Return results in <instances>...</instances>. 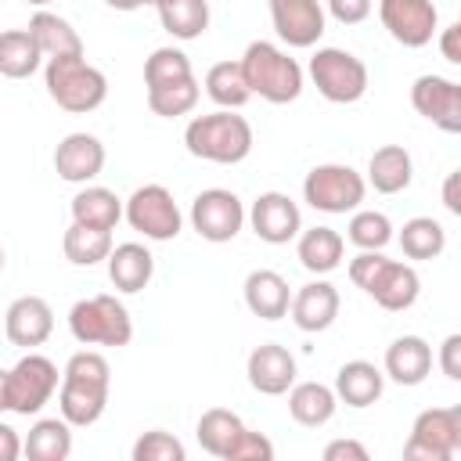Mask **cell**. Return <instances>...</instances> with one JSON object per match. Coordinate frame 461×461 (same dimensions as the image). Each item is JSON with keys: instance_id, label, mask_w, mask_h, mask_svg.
I'll use <instances>...</instances> for the list:
<instances>
[{"instance_id": "cell-1", "label": "cell", "mask_w": 461, "mask_h": 461, "mask_svg": "<svg viewBox=\"0 0 461 461\" xmlns=\"http://www.w3.org/2000/svg\"><path fill=\"white\" fill-rule=\"evenodd\" d=\"M108 360L101 353H76L65 364V378H61V418L68 425H94L104 411L108 400Z\"/></svg>"}, {"instance_id": "cell-2", "label": "cell", "mask_w": 461, "mask_h": 461, "mask_svg": "<svg viewBox=\"0 0 461 461\" xmlns=\"http://www.w3.org/2000/svg\"><path fill=\"white\" fill-rule=\"evenodd\" d=\"M184 144L194 158L234 166L252 151V126L241 115H234L230 108H223V112L191 119L184 130Z\"/></svg>"}, {"instance_id": "cell-3", "label": "cell", "mask_w": 461, "mask_h": 461, "mask_svg": "<svg viewBox=\"0 0 461 461\" xmlns=\"http://www.w3.org/2000/svg\"><path fill=\"white\" fill-rule=\"evenodd\" d=\"M241 72H245L249 90L270 104H288L303 90V68L295 65V58H288L285 50H277L267 40L249 43V50L241 58Z\"/></svg>"}, {"instance_id": "cell-4", "label": "cell", "mask_w": 461, "mask_h": 461, "mask_svg": "<svg viewBox=\"0 0 461 461\" xmlns=\"http://www.w3.org/2000/svg\"><path fill=\"white\" fill-rule=\"evenodd\" d=\"M47 94L58 101V108L79 115V112H94L104 101L108 83L94 65L83 61V54L47 58Z\"/></svg>"}, {"instance_id": "cell-5", "label": "cell", "mask_w": 461, "mask_h": 461, "mask_svg": "<svg viewBox=\"0 0 461 461\" xmlns=\"http://www.w3.org/2000/svg\"><path fill=\"white\" fill-rule=\"evenodd\" d=\"M68 328L83 346H126L133 335L130 313L115 295L79 299L68 313Z\"/></svg>"}, {"instance_id": "cell-6", "label": "cell", "mask_w": 461, "mask_h": 461, "mask_svg": "<svg viewBox=\"0 0 461 461\" xmlns=\"http://www.w3.org/2000/svg\"><path fill=\"white\" fill-rule=\"evenodd\" d=\"M461 450V407H432L414 418L403 447L407 461H454Z\"/></svg>"}, {"instance_id": "cell-7", "label": "cell", "mask_w": 461, "mask_h": 461, "mask_svg": "<svg viewBox=\"0 0 461 461\" xmlns=\"http://www.w3.org/2000/svg\"><path fill=\"white\" fill-rule=\"evenodd\" d=\"M310 76H313L317 90L335 104H353L367 90L364 61L357 54H349V50H339V47H321L310 58Z\"/></svg>"}, {"instance_id": "cell-8", "label": "cell", "mask_w": 461, "mask_h": 461, "mask_svg": "<svg viewBox=\"0 0 461 461\" xmlns=\"http://www.w3.org/2000/svg\"><path fill=\"white\" fill-rule=\"evenodd\" d=\"M303 194L321 212H349L364 202V180L349 166H313L303 180Z\"/></svg>"}, {"instance_id": "cell-9", "label": "cell", "mask_w": 461, "mask_h": 461, "mask_svg": "<svg viewBox=\"0 0 461 461\" xmlns=\"http://www.w3.org/2000/svg\"><path fill=\"white\" fill-rule=\"evenodd\" d=\"M126 220L133 230H140L151 241H169L180 234V209L162 184L137 187L126 202Z\"/></svg>"}, {"instance_id": "cell-10", "label": "cell", "mask_w": 461, "mask_h": 461, "mask_svg": "<svg viewBox=\"0 0 461 461\" xmlns=\"http://www.w3.org/2000/svg\"><path fill=\"white\" fill-rule=\"evenodd\" d=\"M54 389H58V367L40 353L22 357L7 371V403L14 414H25V418L36 414L50 400Z\"/></svg>"}, {"instance_id": "cell-11", "label": "cell", "mask_w": 461, "mask_h": 461, "mask_svg": "<svg viewBox=\"0 0 461 461\" xmlns=\"http://www.w3.org/2000/svg\"><path fill=\"white\" fill-rule=\"evenodd\" d=\"M191 223H194V230L205 241H230L241 230V223H245V209H241V202H238L234 191L209 187V191H202L194 198Z\"/></svg>"}, {"instance_id": "cell-12", "label": "cell", "mask_w": 461, "mask_h": 461, "mask_svg": "<svg viewBox=\"0 0 461 461\" xmlns=\"http://www.w3.org/2000/svg\"><path fill=\"white\" fill-rule=\"evenodd\" d=\"M411 104L447 133H461V86L443 76H418L411 86Z\"/></svg>"}, {"instance_id": "cell-13", "label": "cell", "mask_w": 461, "mask_h": 461, "mask_svg": "<svg viewBox=\"0 0 461 461\" xmlns=\"http://www.w3.org/2000/svg\"><path fill=\"white\" fill-rule=\"evenodd\" d=\"M382 25L403 47H425L436 32V7L432 0H382L378 4Z\"/></svg>"}, {"instance_id": "cell-14", "label": "cell", "mask_w": 461, "mask_h": 461, "mask_svg": "<svg viewBox=\"0 0 461 461\" xmlns=\"http://www.w3.org/2000/svg\"><path fill=\"white\" fill-rule=\"evenodd\" d=\"M270 18L288 47H313L324 32V11L317 0H270Z\"/></svg>"}, {"instance_id": "cell-15", "label": "cell", "mask_w": 461, "mask_h": 461, "mask_svg": "<svg viewBox=\"0 0 461 461\" xmlns=\"http://www.w3.org/2000/svg\"><path fill=\"white\" fill-rule=\"evenodd\" d=\"M4 331H7V339L14 346H25V349L43 346L50 339V331H54V313L40 295H22V299H14L7 306Z\"/></svg>"}, {"instance_id": "cell-16", "label": "cell", "mask_w": 461, "mask_h": 461, "mask_svg": "<svg viewBox=\"0 0 461 461\" xmlns=\"http://www.w3.org/2000/svg\"><path fill=\"white\" fill-rule=\"evenodd\" d=\"M299 205L281 191H267L252 202V230L270 245L292 241L299 234Z\"/></svg>"}, {"instance_id": "cell-17", "label": "cell", "mask_w": 461, "mask_h": 461, "mask_svg": "<svg viewBox=\"0 0 461 461\" xmlns=\"http://www.w3.org/2000/svg\"><path fill=\"white\" fill-rule=\"evenodd\" d=\"M249 382L256 393L263 396H281L288 393V385L295 382V357L277 346V342H267V346H256L249 353Z\"/></svg>"}, {"instance_id": "cell-18", "label": "cell", "mask_w": 461, "mask_h": 461, "mask_svg": "<svg viewBox=\"0 0 461 461\" xmlns=\"http://www.w3.org/2000/svg\"><path fill=\"white\" fill-rule=\"evenodd\" d=\"M104 166V148L97 137L90 133H68L58 148H54V169L61 180L68 184H86L101 173Z\"/></svg>"}, {"instance_id": "cell-19", "label": "cell", "mask_w": 461, "mask_h": 461, "mask_svg": "<svg viewBox=\"0 0 461 461\" xmlns=\"http://www.w3.org/2000/svg\"><path fill=\"white\" fill-rule=\"evenodd\" d=\"M364 292H367L382 310H407V306L418 299V274H414V267H407V263L385 259Z\"/></svg>"}, {"instance_id": "cell-20", "label": "cell", "mask_w": 461, "mask_h": 461, "mask_svg": "<svg viewBox=\"0 0 461 461\" xmlns=\"http://www.w3.org/2000/svg\"><path fill=\"white\" fill-rule=\"evenodd\" d=\"M339 317V292L328 281H310L292 299V321L303 331H324Z\"/></svg>"}, {"instance_id": "cell-21", "label": "cell", "mask_w": 461, "mask_h": 461, "mask_svg": "<svg viewBox=\"0 0 461 461\" xmlns=\"http://www.w3.org/2000/svg\"><path fill=\"white\" fill-rule=\"evenodd\" d=\"M385 371L400 385H418L432 371V349L418 335H403L385 349Z\"/></svg>"}, {"instance_id": "cell-22", "label": "cell", "mask_w": 461, "mask_h": 461, "mask_svg": "<svg viewBox=\"0 0 461 461\" xmlns=\"http://www.w3.org/2000/svg\"><path fill=\"white\" fill-rule=\"evenodd\" d=\"M288 303H292V295H288V281L281 274H274V270H252L245 277V306L256 317L277 321V317L288 313Z\"/></svg>"}, {"instance_id": "cell-23", "label": "cell", "mask_w": 461, "mask_h": 461, "mask_svg": "<svg viewBox=\"0 0 461 461\" xmlns=\"http://www.w3.org/2000/svg\"><path fill=\"white\" fill-rule=\"evenodd\" d=\"M151 270H155V259L144 245L137 241H126V245H115L108 252V277L119 292H140L148 281H151Z\"/></svg>"}, {"instance_id": "cell-24", "label": "cell", "mask_w": 461, "mask_h": 461, "mask_svg": "<svg viewBox=\"0 0 461 461\" xmlns=\"http://www.w3.org/2000/svg\"><path fill=\"white\" fill-rule=\"evenodd\" d=\"M29 36L36 40V47H40L43 58L83 54V40H79V32H76L65 18L50 14V11H36V14L29 18Z\"/></svg>"}, {"instance_id": "cell-25", "label": "cell", "mask_w": 461, "mask_h": 461, "mask_svg": "<svg viewBox=\"0 0 461 461\" xmlns=\"http://www.w3.org/2000/svg\"><path fill=\"white\" fill-rule=\"evenodd\" d=\"M335 396L349 407H371L382 396V371L367 360H349L335 375Z\"/></svg>"}, {"instance_id": "cell-26", "label": "cell", "mask_w": 461, "mask_h": 461, "mask_svg": "<svg viewBox=\"0 0 461 461\" xmlns=\"http://www.w3.org/2000/svg\"><path fill=\"white\" fill-rule=\"evenodd\" d=\"M241 432H245L241 418L234 411H227V407H212V411H205L198 418V443H202V450L212 454V457H223V461L230 457V450L241 439Z\"/></svg>"}, {"instance_id": "cell-27", "label": "cell", "mask_w": 461, "mask_h": 461, "mask_svg": "<svg viewBox=\"0 0 461 461\" xmlns=\"http://www.w3.org/2000/svg\"><path fill=\"white\" fill-rule=\"evenodd\" d=\"M342 234L331 230V227H310L303 238H299V263L310 270V274H328L342 263Z\"/></svg>"}, {"instance_id": "cell-28", "label": "cell", "mask_w": 461, "mask_h": 461, "mask_svg": "<svg viewBox=\"0 0 461 461\" xmlns=\"http://www.w3.org/2000/svg\"><path fill=\"white\" fill-rule=\"evenodd\" d=\"M25 457L29 461H65L68 450H72V432H68V421L65 418H43L29 429V439H25Z\"/></svg>"}, {"instance_id": "cell-29", "label": "cell", "mask_w": 461, "mask_h": 461, "mask_svg": "<svg viewBox=\"0 0 461 461\" xmlns=\"http://www.w3.org/2000/svg\"><path fill=\"white\" fill-rule=\"evenodd\" d=\"M40 47L29 36V29H11L0 32V76L7 79H25L40 68Z\"/></svg>"}, {"instance_id": "cell-30", "label": "cell", "mask_w": 461, "mask_h": 461, "mask_svg": "<svg viewBox=\"0 0 461 461\" xmlns=\"http://www.w3.org/2000/svg\"><path fill=\"white\" fill-rule=\"evenodd\" d=\"M158 18L162 29L176 40H194L209 25V4L205 0H158Z\"/></svg>"}, {"instance_id": "cell-31", "label": "cell", "mask_w": 461, "mask_h": 461, "mask_svg": "<svg viewBox=\"0 0 461 461\" xmlns=\"http://www.w3.org/2000/svg\"><path fill=\"white\" fill-rule=\"evenodd\" d=\"M288 411H292V418L299 425L317 429L335 414V393L328 385H321V382H299L292 389V396H288Z\"/></svg>"}, {"instance_id": "cell-32", "label": "cell", "mask_w": 461, "mask_h": 461, "mask_svg": "<svg viewBox=\"0 0 461 461\" xmlns=\"http://www.w3.org/2000/svg\"><path fill=\"white\" fill-rule=\"evenodd\" d=\"M367 173H371L375 191L396 194V191H403V187L411 184V155H407L400 144H385V148H378V151L371 155Z\"/></svg>"}, {"instance_id": "cell-33", "label": "cell", "mask_w": 461, "mask_h": 461, "mask_svg": "<svg viewBox=\"0 0 461 461\" xmlns=\"http://www.w3.org/2000/svg\"><path fill=\"white\" fill-rule=\"evenodd\" d=\"M68 263L76 267H94L101 259H108L112 252V230H101V227H86V223H76L65 230V241H61Z\"/></svg>"}, {"instance_id": "cell-34", "label": "cell", "mask_w": 461, "mask_h": 461, "mask_svg": "<svg viewBox=\"0 0 461 461\" xmlns=\"http://www.w3.org/2000/svg\"><path fill=\"white\" fill-rule=\"evenodd\" d=\"M205 94L220 108H241L252 97V90L245 83V72H241V61H216L205 72Z\"/></svg>"}, {"instance_id": "cell-35", "label": "cell", "mask_w": 461, "mask_h": 461, "mask_svg": "<svg viewBox=\"0 0 461 461\" xmlns=\"http://www.w3.org/2000/svg\"><path fill=\"white\" fill-rule=\"evenodd\" d=\"M122 209H119V198L115 191L108 187H86L72 198V220L76 223H86V227H101V230H112L119 223Z\"/></svg>"}, {"instance_id": "cell-36", "label": "cell", "mask_w": 461, "mask_h": 461, "mask_svg": "<svg viewBox=\"0 0 461 461\" xmlns=\"http://www.w3.org/2000/svg\"><path fill=\"white\" fill-rule=\"evenodd\" d=\"M447 245V230L432 216H414L400 230V249L407 259H436Z\"/></svg>"}, {"instance_id": "cell-37", "label": "cell", "mask_w": 461, "mask_h": 461, "mask_svg": "<svg viewBox=\"0 0 461 461\" xmlns=\"http://www.w3.org/2000/svg\"><path fill=\"white\" fill-rule=\"evenodd\" d=\"M194 104H198V83H194V76L148 86V108L155 115H162V119H176L184 112H191Z\"/></svg>"}, {"instance_id": "cell-38", "label": "cell", "mask_w": 461, "mask_h": 461, "mask_svg": "<svg viewBox=\"0 0 461 461\" xmlns=\"http://www.w3.org/2000/svg\"><path fill=\"white\" fill-rule=\"evenodd\" d=\"M191 76V61L184 50L176 47H158L148 61H144V83L158 86V83H173V79H187Z\"/></svg>"}, {"instance_id": "cell-39", "label": "cell", "mask_w": 461, "mask_h": 461, "mask_svg": "<svg viewBox=\"0 0 461 461\" xmlns=\"http://www.w3.org/2000/svg\"><path fill=\"white\" fill-rule=\"evenodd\" d=\"M389 238H393V227H389V220H385L382 212H375V209L357 212V216L349 220V241H353L357 249L378 252L382 245H389Z\"/></svg>"}, {"instance_id": "cell-40", "label": "cell", "mask_w": 461, "mask_h": 461, "mask_svg": "<svg viewBox=\"0 0 461 461\" xmlns=\"http://www.w3.org/2000/svg\"><path fill=\"white\" fill-rule=\"evenodd\" d=\"M133 461H184V447L169 432L155 429L133 443Z\"/></svg>"}, {"instance_id": "cell-41", "label": "cell", "mask_w": 461, "mask_h": 461, "mask_svg": "<svg viewBox=\"0 0 461 461\" xmlns=\"http://www.w3.org/2000/svg\"><path fill=\"white\" fill-rule=\"evenodd\" d=\"M267 457H274V447H270V439H263L259 432H241V439L234 443V450H230V457L227 461H267Z\"/></svg>"}, {"instance_id": "cell-42", "label": "cell", "mask_w": 461, "mask_h": 461, "mask_svg": "<svg viewBox=\"0 0 461 461\" xmlns=\"http://www.w3.org/2000/svg\"><path fill=\"white\" fill-rule=\"evenodd\" d=\"M382 263H385V256H382V252H367V249H364V252H360V256L349 263V277H353V285L367 288V285H371V277L378 274V267H382Z\"/></svg>"}, {"instance_id": "cell-43", "label": "cell", "mask_w": 461, "mask_h": 461, "mask_svg": "<svg viewBox=\"0 0 461 461\" xmlns=\"http://www.w3.org/2000/svg\"><path fill=\"white\" fill-rule=\"evenodd\" d=\"M328 11L335 14V22L342 25H357L371 14V0H328Z\"/></svg>"}, {"instance_id": "cell-44", "label": "cell", "mask_w": 461, "mask_h": 461, "mask_svg": "<svg viewBox=\"0 0 461 461\" xmlns=\"http://www.w3.org/2000/svg\"><path fill=\"white\" fill-rule=\"evenodd\" d=\"M324 461H367V450L357 439H335L324 447Z\"/></svg>"}, {"instance_id": "cell-45", "label": "cell", "mask_w": 461, "mask_h": 461, "mask_svg": "<svg viewBox=\"0 0 461 461\" xmlns=\"http://www.w3.org/2000/svg\"><path fill=\"white\" fill-rule=\"evenodd\" d=\"M457 353H461V335H447V342H443V353H439V367H443V375L447 378H461V364H457Z\"/></svg>"}, {"instance_id": "cell-46", "label": "cell", "mask_w": 461, "mask_h": 461, "mask_svg": "<svg viewBox=\"0 0 461 461\" xmlns=\"http://www.w3.org/2000/svg\"><path fill=\"white\" fill-rule=\"evenodd\" d=\"M18 450H22V443H18L14 429L0 421V461H14V457H18Z\"/></svg>"}, {"instance_id": "cell-47", "label": "cell", "mask_w": 461, "mask_h": 461, "mask_svg": "<svg viewBox=\"0 0 461 461\" xmlns=\"http://www.w3.org/2000/svg\"><path fill=\"white\" fill-rule=\"evenodd\" d=\"M457 29H461V25H450V29H443V40H439V47H443V58H447V61H454V65L461 61V50H457Z\"/></svg>"}, {"instance_id": "cell-48", "label": "cell", "mask_w": 461, "mask_h": 461, "mask_svg": "<svg viewBox=\"0 0 461 461\" xmlns=\"http://www.w3.org/2000/svg\"><path fill=\"white\" fill-rule=\"evenodd\" d=\"M454 187H457V173L447 176V191H443V198H447V209H450V212H461V202H457V191H454Z\"/></svg>"}, {"instance_id": "cell-49", "label": "cell", "mask_w": 461, "mask_h": 461, "mask_svg": "<svg viewBox=\"0 0 461 461\" xmlns=\"http://www.w3.org/2000/svg\"><path fill=\"white\" fill-rule=\"evenodd\" d=\"M108 7H115V11H137L144 0H104Z\"/></svg>"}, {"instance_id": "cell-50", "label": "cell", "mask_w": 461, "mask_h": 461, "mask_svg": "<svg viewBox=\"0 0 461 461\" xmlns=\"http://www.w3.org/2000/svg\"><path fill=\"white\" fill-rule=\"evenodd\" d=\"M0 411H11V403H7V371H0Z\"/></svg>"}, {"instance_id": "cell-51", "label": "cell", "mask_w": 461, "mask_h": 461, "mask_svg": "<svg viewBox=\"0 0 461 461\" xmlns=\"http://www.w3.org/2000/svg\"><path fill=\"white\" fill-rule=\"evenodd\" d=\"M0 270H4V249H0Z\"/></svg>"}, {"instance_id": "cell-52", "label": "cell", "mask_w": 461, "mask_h": 461, "mask_svg": "<svg viewBox=\"0 0 461 461\" xmlns=\"http://www.w3.org/2000/svg\"><path fill=\"white\" fill-rule=\"evenodd\" d=\"M29 4H50V0H29Z\"/></svg>"}, {"instance_id": "cell-53", "label": "cell", "mask_w": 461, "mask_h": 461, "mask_svg": "<svg viewBox=\"0 0 461 461\" xmlns=\"http://www.w3.org/2000/svg\"><path fill=\"white\" fill-rule=\"evenodd\" d=\"M144 4H158V0H144Z\"/></svg>"}]
</instances>
